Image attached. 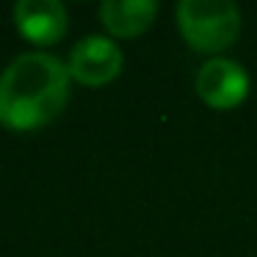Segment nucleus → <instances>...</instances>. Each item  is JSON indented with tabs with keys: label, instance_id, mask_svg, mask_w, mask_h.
Wrapping results in <instances>:
<instances>
[{
	"label": "nucleus",
	"instance_id": "2",
	"mask_svg": "<svg viewBox=\"0 0 257 257\" xmlns=\"http://www.w3.org/2000/svg\"><path fill=\"white\" fill-rule=\"evenodd\" d=\"M174 20L191 50L216 58L240 36V12L232 0H180Z\"/></svg>",
	"mask_w": 257,
	"mask_h": 257
},
{
	"label": "nucleus",
	"instance_id": "4",
	"mask_svg": "<svg viewBox=\"0 0 257 257\" xmlns=\"http://www.w3.org/2000/svg\"><path fill=\"white\" fill-rule=\"evenodd\" d=\"M196 94L213 111H232L249 94V75L232 58H210L196 72Z\"/></svg>",
	"mask_w": 257,
	"mask_h": 257
},
{
	"label": "nucleus",
	"instance_id": "6",
	"mask_svg": "<svg viewBox=\"0 0 257 257\" xmlns=\"http://www.w3.org/2000/svg\"><path fill=\"white\" fill-rule=\"evenodd\" d=\"M158 17L155 0H102L100 3V23L105 31L119 39H133L144 34Z\"/></svg>",
	"mask_w": 257,
	"mask_h": 257
},
{
	"label": "nucleus",
	"instance_id": "5",
	"mask_svg": "<svg viewBox=\"0 0 257 257\" xmlns=\"http://www.w3.org/2000/svg\"><path fill=\"white\" fill-rule=\"evenodd\" d=\"M12 14L20 34L34 45H56L67 34V6L58 0H20Z\"/></svg>",
	"mask_w": 257,
	"mask_h": 257
},
{
	"label": "nucleus",
	"instance_id": "3",
	"mask_svg": "<svg viewBox=\"0 0 257 257\" xmlns=\"http://www.w3.org/2000/svg\"><path fill=\"white\" fill-rule=\"evenodd\" d=\"M122 64H124V56L116 42L100 34H89L72 47L67 69L72 75V80L97 89V86L111 83L122 72Z\"/></svg>",
	"mask_w": 257,
	"mask_h": 257
},
{
	"label": "nucleus",
	"instance_id": "1",
	"mask_svg": "<svg viewBox=\"0 0 257 257\" xmlns=\"http://www.w3.org/2000/svg\"><path fill=\"white\" fill-rule=\"evenodd\" d=\"M69 80L61 58L42 50L20 53L0 72V124L36 130L53 122L69 100Z\"/></svg>",
	"mask_w": 257,
	"mask_h": 257
}]
</instances>
